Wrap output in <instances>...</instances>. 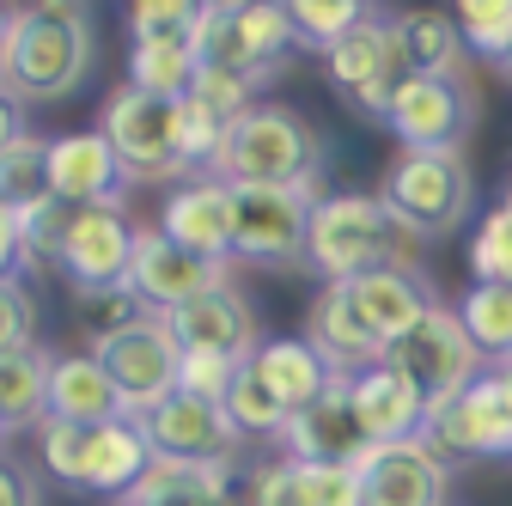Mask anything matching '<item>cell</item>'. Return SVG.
Listing matches in <instances>:
<instances>
[{
	"label": "cell",
	"instance_id": "obj_1",
	"mask_svg": "<svg viewBox=\"0 0 512 506\" xmlns=\"http://www.w3.org/2000/svg\"><path fill=\"white\" fill-rule=\"evenodd\" d=\"M98 74V31L86 0H25L13 13V37L0 55V80L19 104H68Z\"/></svg>",
	"mask_w": 512,
	"mask_h": 506
},
{
	"label": "cell",
	"instance_id": "obj_38",
	"mask_svg": "<svg viewBox=\"0 0 512 506\" xmlns=\"http://www.w3.org/2000/svg\"><path fill=\"white\" fill-rule=\"evenodd\" d=\"M37 330H43V311H37L31 281H25V275H7V281H0V360L43 348Z\"/></svg>",
	"mask_w": 512,
	"mask_h": 506
},
{
	"label": "cell",
	"instance_id": "obj_8",
	"mask_svg": "<svg viewBox=\"0 0 512 506\" xmlns=\"http://www.w3.org/2000/svg\"><path fill=\"white\" fill-rule=\"evenodd\" d=\"M232 189V263L244 269H305V226H311V189H263V183H226Z\"/></svg>",
	"mask_w": 512,
	"mask_h": 506
},
{
	"label": "cell",
	"instance_id": "obj_47",
	"mask_svg": "<svg viewBox=\"0 0 512 506\" xmlns=\"http://www.w3.org/2000/svg\"><path fill=\"white\" fill-rule=\"evenodd\" d=\"M7 275H25V238H19L13 208H0V281Z\"/></svg>",
	"mask_w": 512,
	"mask_h": 506
},
{
	"label": "cell",
	"instance_id": "obj_36",
	"mask_svg": "<svg viewBox=\"0 0 512 506\" xmlns=\"http://www.w3.org/2000/svg\"><path fill=\"white\" fill-rule=\"evenodd\" d=\"M43 147L37 135L13 141L7 153H0V208H13V220L37 202H49V171H43Z\"/></svg>",
	"mask_w": 512,
	"mask_h": 506
},
{
	"label": "cell",
	"instance_id": "obj_4",
	"mask_svg": "<svg viewBox=\"0 0 512 506\" xmlns=\"http://www.w3.org/2000/svg\"><path fill=\"white\" fill-rule=\"evenodd\" d=\"M378 202L409 238L439 244L476 220V171L464 153H397L384 165Z\"/></svg>",
	"mask_w": 512,
	"mask_h": 506
},
{
	"label": "cell",
	"instance_id": "obj_45",
	"mask_svg": "<svg viewBox=\"0 0 512 506\" xmlns=\"http://www.w3.org/2000/svg\"><path fill=\"white\" fill-rule=\"evenodd\" d=\"M0 506H43L37 464H25V458L7 452V446H0Z\"/></svg>",
	"mask_w": 512,
	"mask_h": 506
},
{
	"label": "cell",
	"instance_id": "obj_11",
	"mask_svg": "<svg viewBox=\"0 0 512 506\" xmlns=\"http://www.w3.org/2000/svg\"><path fill=\"white\" fill-rule=\"evenodd\" d=\"M92 354L110 372V385H116L128 421H141L147 409H159L177 391V360H183V348H177V336H171V324L159 318V311H147V318L128 324L122 336L98 342Z\"/></svg>",
	"mask_w": 512,
	"mask_h": 506
},
{
	"label": "cell",
	"instance_id": "obj_30",
	"mask_svg": "<svg viewBox=\"0 0 512 506\" xmlns=\"http://www.w3.org/2000/svg\"><path fill=\"white\" fill-rule=\"evenodd\" d=\"M43 391H49V354L43 348L0 360V439L43 421Z\"/></svg>",
	"mask_w": 512,
	"mask_h": 506
},
{
	"label": "cell",
	"instance_id": "obj_49",
	"mask_svg": "<svg viewBox=\"0 0 512 506\" xmlns=\"http://www.w3.org/2000/svg\"><path fill=\"white\" fill-rule=\"evenodd\" d=\"M238 7H250V0H202V13H238Z\"/></svg>",
	"mask_w": 512,
	"mask_h": 506
},
{
	"label": "cell",
	"instance_id": "obj_22",
	"mask_svg": "<svg viewBox=\"0 0 512 506\" xmlns=\"http://www.w3.org/2000/svg\"><path fill=\"white\" fill-rule=\"evenodd\" d=\"M165 324H171L177 348H189V354H232V360H250V348L263 342V336H256V311L244 305L238 287H214V293H202V299L177 305Z\"/></svg>",
	"mask_w": 512,
	"mask_h": 506
},
{
	"label": "cell",
	"instance_id": "obj_27",
	"mask_svg": "<svg viewBox=\"0 0 512 506\" xmlns=\"http://www.w3.org/2000/svg\"><path fill=\"white\" fill-rule=\"evenodd\" d=\"M153 464V446L141 421H98L92 427V446H86V494H104V500H128V488H135Z\"/></svg>",
	"mask_w": 512,
	"mask_h": 506
},
{
	"label": "cell",
	"instance_id": "obj_25",
	"mask_svg": "<svg viewBox=\"0 0 512 506\" xmlns=\"http://www.w3.org/2000/svg\"><path fill=\"white\" fill-rule=\"evenodd\" d=\"M141 506H238V464H177L153 458L147 476L128 488Z\"/></svg>",
	"mask_w": 512,
	"mask_h": 506
},
{
	"label": "cell",
	"instance_id": "obj_29",
	"mask_svg": "<svg viewBox=\"0 0 512 506\" xmlns=\"http://www.w3.org/2000/svg\"><path fill=\"white\" fill-rule=\"evenodd\" d=\"M391 43L403 55V74H464V37L445 7H403L391 13Z\"/></svg>",
	"mask_w": 512,
	"mask_h": 506
},
{
	"label": "cell",
	"instance_id": "obj_35",
	"mask_svg": "<svg viewBox=\"0 0 512 506\" xmlns=\"http://www.w3.org/2000/svg\"><path fill=\"white\" fill-rule=\"evenodd\" d=\"M452 25H458V37H464V49L470 55H482L488 68L512 49V0H452Z\"/></svg>",
	"mask_w": 512,
	"mask_h": 506
},
{
	"label": "cell",
	"instance_id": "obj_18",
	"mask_svg": "<svg viewBox=\"0 0 512 506\" xmlns=\"http://www.w3.org/2000/svg\"><path fill=\"white\" fill-rule=\"evenodd\" d=\"M366 446L372 439L354 415L348 378H330V391L317 403H305L299 415H287V433H281V452L299 458V464H360Z\"/></svg>",
	"mask_w": 512,
	"mask_h": 506
},
{
	"label": "cell",
	"instance_id": "obj_42",
	"mask_svg": "<svg viewBox=\"0 0 512 506\" xmlns=\"http://www.w3.org/2000/svg\"><path fill=\"white\" fill-rule=\"evenodd\" d=\"M238 366H244V360H232V354H189V348H183V360H177V391L220 403L226 385L238 378Z\"/></svg>",
	"mask_w": 512,
	"mask_h": 506
},
{
	"label": "cell",
	"instance_id": "obj_43",
	"mask_svg": "<svg viewBox=\"0 0 512 506\" xmlns=\"http://www.w3.org/2000/svg\"><path fill=\"white\" fill-rule=\"evenodd\" d=\"M305 506H360V476L354 464H299Z\"/></svg>",
	"mask_w": 512,
	"mask_h": 506
},
{
	"label": "cell",
	"instance_id": "obj_48",
	"mask_svg": "<svg viewBox=\"0 0 512 506\" xmlns=\"http://www.w3.org/2000/svg\"><path fill=\"white\" fill-rule=\"evenodd\" d=\"M13 13H19L13 0H0V55H7V37H13Z\"/></svg>",
	"mask_w": 512,
	"mask_h": 506
},
{
	"label": "cell",
	"instance_id": "obj_5",
	"mask_svg": "<svg viewBox=\"0 0 512 506\" xmlns=\"http://www.w3.org/2000/svg\"><path fill=\"white\" fill-rule=\"evenodd\" d=\"M476 116L482 98L470 74H403L378 129L397 141V153H464V141L476 135Z\"/></svg>",
	"mask_w": 512,
	"mask_h": 506
},
{
	"label": "cell",
	"instance_id": "obj_53",
	"mask_svg": "<svg viewBox=\"0 0 512 506\" xmlns=\"http://www.w3.org/2000/svg\"><path fill=\"white\" fill-rule=\"evenodd\" d=\"M116 506H141V500H116Z\"/></svg>",
	"mask_w": 512,
	"mask_h": 506
},
{
	"label": "cell",
	"instance_id": "obj_6",
	"mask_svg": "<svg viewBox=\"0 0 512 506\" xmlns=\"http://www.w3.org/2000/svg\"><path fill=\"white\" fill-rule=\"evenodd\" d=\"M421 439L439 464H512V397L500 391L494 366L476 372L458 397L433 403Z\"/></svg>",
	"mask_w": 512,
	"mask_h": 506
},
{
	"label": "cell",
	"instance_id": "obj_16",
	"mask_svg": "<svg viewBox=\"0 0 512 506\" xmlns=\"http://www.w3.org/2000/svg\"><path fill=\"white\" fill-rule=\"evenodd\" d=\"M135 257V220L122 202H92V208H68V232H61L55 269L68 275V287H104L128 275Z\"/></svg>",
	"mask_w": 512,
	"mask_h": 506
},
{
	"label": "cell",
	"instance_id": "obj_28",
	"mask_svg": "<svg viewBox=\"0 0 512 506\" xmlns=\"http://www.w3.org/2000/svg\"><path fill=\"white\" fill-rule=\"evenodd\" d=\"M250 372H256V378H263V385L281 397V409H287V415H299L305 403H317V397L330 391V378H336L324 360H317V348H311L305 336L256 342V348H250Z\"/></svg>",
	"mask_w": 512,
	"mask_h": 506
},
{
	"label": "cell",
	"instance_id": "obj_7",
	"mask_svg": "<svg viewBox=\"0 0 512 506\" xmlns=\"http://www.w3.org/2000/svg\"><path fill=\"white\" fill-rule=\"evenodd\" d=\"M98 135L110 141L116 165L128 183H183V147H177V104L147 98L135 86H122L98 104Z\"/></svg>",
	"mask_w": 512,
	"mask_h": 506
},
{
	"label": "cell",
	"instance_id": "obj_20",
	"mask_svg": "<svg viewBox=\"0 0 512 506\" xmlns=\"http://www.w3.org/2000/svg\"><path fill=\"white\" fill-rule=\"evenodd\" d=\"M342 287L354 293L360 318L384 336V348H391L397 336H409L427 311L439 305V287L427 281L421 263H378V269H366V275H354V281H342Z\"/></svg>",
	"mask_w": 512,
	"mask_h": 506
},
{
	"label": "cell",
	"instance_id": "obj_13",
	"mask_svg": "<svg viewBox=\"0 0 512 506\" xmlns=\"http://www.w3.org/2000/svg\"><path fill=\"white\" fill-rule=\"evenodd\" d=\"M354 476H360V506H445V494H452V464H439L421 433L366 446Z\"/></svg>",
	"mask_w": 512,
	"mask_h": 506
},
{
	"label": "cell",
	"instance_id": "obj_54",
	"mask_svg": "<svg viewBox=\"0 0 512 506\" xmlns=\"http://www.w3.org/2000/svg\"><path fill=\"white\" fill-rule=\"evenodd\" d=\"M0 446H7V439H0Z\"/></svg>",
	"mask_w": 512,
	"mask_h": 506
},
{
	"label": "cell",
	"instance_id": "obj_46",
	"mask_svg": "<svg viewBox=\"0 0 512 506\" xmlns=\"http://www.w3.org/2000/svg\"><path fill=\"white\" fill-rule=\"evenodd\" d=\"M31 135V122H25V104H19V92L0 80V153H7L13 141H25Z\"/></svg>",
	"mask_w": 512,
	"mask_h": 506
},
{
	"label": "cell",
	"instance_id": "obj_32",
	"mask_svg": "<svg viewBox=\"0 0 512 506\" xmlns=\"http://www.w3.org/2000/svg\"><path fill=\"white\" fill-rule=\"evenodd\" d=\"M458 324H464V336L476 342V354H482V366H500V360H512V287H470L458 305Z\"/></svg>",
	"mask_w": 512,
	"mask_h": 506
},
{
	"label": "cell",
	"instance_id": "obj_24",
	"mask_svg": "<svg viewBox=\"0 0 512 506\" xmlns=\"http://www.w3.org/2000/svg\"><path fill=\"white\" fill-rule=\"evenodd\" d=\"M43 415L74 421V427H98L122 415V397L110 385V372L98 366V354H49V391H43Z\"/></svg>",
	"mask_w": 512,
	"mask_h": 506
},
{
	"label": "cell",
	"instance_id": "obj_10",
	"mask_svg": "<svg viewBox=\"0 0 512 506\" xmlns=\"http://www.w3.org/2000/svg\"><path fill=\"white\" fill-rule=\"evenodd\" d=\"M384 360H391V366L409 378V385L427 397V409L445 403V397H458L476 372H488L482 354H476V342H470L464 324H458V311L445 305V299L427 311V318H421L409 336H397L391 348H384Z\"/></svg>",
	"mask_w": 512,
	"mask_h": 506
},
{
	"label": "cell",
	"instance_id": "obj_51",
	"mask_svg": "<svg viewBox=\"0 0 512 506\" xmlns=\"http://www.w3.org/2000/svg\"><path fill=\"white\" fill-rule=\"evenodd\" d=\"M494 74H500V80H506V86H512V49H506V55H500V61H494Z\"/></svg>",
	"mask_w": 512,
	"mask_h": 506
},
{
	"label": "cell",
	"instance_id": "obj_37",
	"mask_svg": "<svg viewBox=\"0 0 512 506\" xmlns=\"http://www.w3.org/2000/svg\"><path fill=\"white\" fill-rule=\"evenodd\" d=\"M31 433H37V464H43L55 482L86 488V446H92V427H74V421L43 415Z\"/></svg>",
	"mask_w": 512,
	"mask_h": 506
},
{
	"label": "cell",
	"instance_id": "obj_33",
	"mask_svg": "<svg viewBox=\"0 0 512 506\" xmlns=\"http://www.w3.org/2000/svg\"><path fill=\"white\" fill-rule=\"evenodd\" d=\"M220 409H226V421L238 427V439H281V433H287V409H281V397L250 372V360L238 366V378L226 385Z\"/></svg>",
	"mask_w": 512,
	"mask_h": 506
},
{
	"label": "cell",
	"instance_id": "obj_12",
	"mask_svg": "<svg viewBox=\"0 0 512 506\" xmlns=\"http://www.w3.org/2000/svg\"><path fill=\"white\" fill-rule=\"evenodd\" d=\"M122 281L135 287V299H141L147 311L171 318L177 305L202 299V293H214V287H232V269L196 257V250H183V244H171L159 226H135V257H128V275H122Z\"/></svg>",
	"mask_w": 512,
	"mask_h": 506
},
{
	"label": "cell",
	"instance_id": "obj_9",
	"mask_svg": "<svg viewBox=\"0 0 512 506\" xmlns=\"http://www.w3.org/2000/svg\"><path fill=\"white\" fill-rule=\"evenodd\" d=\"M189 43H196L202 68H238V74H256L263 86L287 68V55L299 49L293 19L275 7V0H250V7H238V13H196Z\"/></svg>",
	"mask_w": 512,
	"mask_h": 506
},
{
	"label": "cell",
	"instance_id": "obj_44",
	"mask_svg": "<svg viewBox=\"0 0 512 506\" xmlns=\"http://www.w3.org/2000/svg\"><path fill=\"white\" fill-rule=\"evenodd\" d=\"M122 13H128V37H141V31H189L202 13V0H122Z\"/></svg>",
	"mask_w": 512,
	"mask_h": 506
},
{
	"label": "cell",
	"instance_id": "obj_19",
	"mask_svg": "<svg viewBox=\"0 0 512 506\" xmlns=\"http://www.w3.org/2000/svg\"><path fill=\"white\" fill-rule=\"evenodd\" d=\"M159 232L208 263L232 269V189L220 177H183L159 208Z\"/></svg>",
	"mask_w": 512,
	"mask_h": 506
},
{
	"label": "cell",
	"instance_id": "obj_17",
	"mask_svg": "<svg viewBox=\"0 0 512 506\" xmlns=\"http://www.w3.org/2000/svg\"><path fill=\"white\" fill-rule=\"evenodd\" d=\"M43 171H49V196L61 208H92V202H128V177L110 153V141L98 129L80 135H55L43 147Z\"/></svg>",
	"mask_w": 512,
	"mask_h": 506
},
{
	"label": "cell",
	"instance_id": "obj_3",
	"mask_svg": "<svg viewBox=\"0 0 512 506\" xmlns=\"http://www.w3.org/2000/svg\"><path fill=\"white\" fill-rule=\"evenodd\" d=\"M421 238H409L378 196H354V189H324L311 202V226H305V269L336 287L354 281L378 263H415Z\"/></svg>",
	"mask_w": 512,
	"mask_h": 506
},
{
	"label": "cell",
	"instance_id": "obj_31",
	"mask_svg": "<svg viewBox=\"0 0 512 506\" xmlns=\"http://www.w3.org/2000/svg\"><path fill=\"white\" fill-rule=\"evenodd\" d=\"M275 7L293 19V37L299 49L311 55H330L354 25H366L378 13V0H275Z\"/></svg>",
	"mask_w": 512,
	"mask_h": 506
},
{
	"label": "cell",
	"instance_id": "obj_50",
	"mask_svg": "<svg viewBox=\"0 0 512 506\" xmlns=\"http://www.w3.org/2000/svg\"><path fill=\"white\" fill-rule=\"evenodd\" d=\"M494 378H500V391L512 397V360H500V366H494Z\"/></svg>",
	"mask_w": 512,
	"mask_h": 506
},
{
	"label": "cell",
	"instance_id": "obj_52",
	"mask_svg": "<svg viewBox=\"0 0 512 506\" xmlns=\"http://www.w3.org/2000/svg\"><path fill=\"white\" fill-rule=\"evenodd\" d=\"M494 208H500V214H512V177L500 183V202H494Z\"/></svg>",
	"mask_w": 512,
	"mask_h": 506
},
{
	"label": "cell",
	"instance_id": "obj_2",
	"mask_svg": "<svg viewBox=\"0 0 512 506\" xmlns=\"http://www.w3.org/2000/svg\"><path fill=\"white\" fill-rule=\"evenodd\" d=\"M330 147L311 129V116L275 98H256L220 141V159L208 177L220 183H263V189H311L324 196Z\"/></svg>",
	"mask_w": 512,
	"mask_h": 506
},
{
	"label": "cell",
	"instance_id": "obj_21",
	"mask_svg": "<svg viewBox=\"0 0 512 506\" xmlns=\"http://www.w3.org/2000/svg\"><path fill=\"white\" fill-rule=\"evenodd\" d=\"M305 342L317 348V360H324L336 378H354V372H366V366L384 360V336L360 318V305H354V293L342 281L336 287H317V299L305 311Z\"/></svg>",
	"mask_w": 512,
	"mask_h": 506
},
{
	"label": "cell",
	"instance_id": "obj_41",
	"mask_svg": "<svg viewBox=\"0 0 512 506\" xmlns=\"http://www.w3.org/2000/svg\"><path fill=\"white\" fill-rule=\"evenodd\" d=\"M244 506H305V482H299V458H269L250 470V488H244Z\"/></svg>",
	"mask_w": 512,
	"mask_h": 506
},
{
	"label": "cell",
	"instance_id": "obj_15",
	"mask_svg": "<svg viewBox=\"0 0 512 506\" xmlns=\"http://www.w3.org/2000/svg\"><path fill=\"white\" fill-rule=\"evenodd\" d=\"M141 433H147L153 458H177V464H238V452H244L226 409L208 397H189V391H171L159 409H147Z\"/></svg>",
	"mask_w": 512,
	"mask_h": 506
},
{
	"label": "cell",
	"instance_id": "obj_34",
	"mask_svg": "<svg viewBox=\"0 0 512 506\" xmlns=\"http://www.w3.org/2000/svg\"><path fill=\"white\" fill-rule=\"evenodd\" d=\"M74 318H80V336L98 348V342L122 336L128 324H141L147 305L135 299L128 281H104V287H74Z\"/></svg>",
	"mask_w": 512,
	"mask_h": 506
},
{
	"label": "cell",
	"instance_id": "obj_26",
	"mask_svg": "<svg viewBox=\"0 0 512 506\" xmlns=\"http://www.w3.org/2000/svg\"><path fill=\"white\" fill-rule=\"evenodd\" d=\"M202 74V55L189 43V31H141L128 37V86L147 92V98H189Z\"/></svg>",
	"mask_w": 512,
	"mask_h": 506
},
{
	"label": "cell",
	"instance_id": "obj_39",
	"mask_svg": "<svg viewBox=\"0 0 512 506\" xmlns=\"http://www.w3.org/2000/svg\"><path fill=\"white\" fill-rule=\"evenodd\" d=\"M470 275L482 287H512V214L488 208L470 232Z\"/></svg>",
	"mask_w": 512,
	"mask_h": 506
},
{
	"label": "cell",
	"instance_id": "obj_40",
	"mask_svg": "<svg viewBox=\"0 0 512 506\" xmlns=\"http://www.w3.org/2000/svg\"><path fill=\"white\" fill-rule=\"evenodd\" d=\"M256 92H263V80H256V74H238V68H202L196 86H189V98H196L202 110H214L226 129L256 104Z\"/></svg>",
	"mask_w": 512,
	"mask_h": 506
},
{
	"label": "cell",
	"instance_id": "obj_23",
	"mask_svg": "<svg viewBox=\"0 0 512 506\" xmlns=\"http://www.w3.org/2000/svg\"><path fill=\"white\" fill-rule=\"evenodd\" d=\"M348 397H354V415H360V427H366L372 446H378V439H415L421 421H427V397L409 385L391 360L354 372L348 378Z\"/></svg>",
	"mask_w": 512,
	"mask_h": 506
},
{
	"label": "cell",
	"instance_id": "obj_14",
	"mask_svg": "<svg viewBox=\"0 0 512 506\" xmlns=\"http://www.w3.org/2000/svg\"><path fill=\"white\" fill-rule=\"evenodd\" d=\"M324 61H330V86L342 92V104L366 122H378L391 92L403 86V55L391 43V13H372L366 25H354Z\"/></svg>",
	"mask_w": 512,
	"mask_h": 506
}]
</instances>
